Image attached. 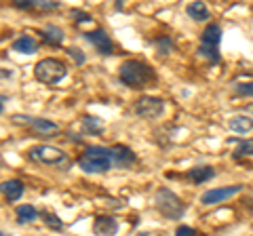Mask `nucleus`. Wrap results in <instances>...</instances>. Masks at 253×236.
Wrapping results in <instances>:
<instances>
[{
	"instance_id": "29",
	"label": "nucleus",
	"mask_w": 253,
	"mask_h": 236,
	"mask_svg": "<svg viewBox=\"0 0 253 236\" xmlns=\"http://www.w3.org/2000/svg\"><path fill=\"white\" fill-rule=\"evenodd\" d=\"M175 236H196V232L192 230V228H188V226H177Z\"/></svg>"
},
{
	"instance_id": "5",
	"label": "nucleus",
	"mask_w": 253,
	"mask_h": 236,
	"mask_svg": "<svg viewBox=\"0 0 253 236\" xmlns=\"http://www.w3.org/2000/svg\"><path fill=\"white\" fill-rule=\"evenodd\" d=\"M28 156H30V158L34 160V162H41V164H59V162L66 160V152L59 150V148L46 146V144L30 148Z\"/></svg>"
},
{
	"instance_id": "31",
	"label": "nucleus",
	"mask_w": 253,
	"mask_h": 236,
	"mask_svg": "<svg viewBox=\"0 0 253 236\" xmlns=\"http://www.w3.org/2000/svg\"><path fill=\"white\" fill-rule=\"evenodd\" d=\"M139 236H148V234H139Z\"/></svg>"
},
{
	"instance_id": "18",
	"label": "nucleus",
	"mask_w": 253,
	"mask_h": 236,
	"mask_svg": "<svg viewBox=\"0 0 253 236\" xmlns=\"http://www.w3.org/2000/svg\"><path fill=\"white\" fill-rule=\"evenodd\" d=\"M15 215H17L19 224H30V222H36L38 211L32 207V204H19V207L15 209Z\"/></svg>"
},
{
	"instance_id": "14",
	"label": "nucleus",
	"mask_w": 253,
	"mask_h": 236,
	"mask_svg": "<svg viewBox=\"0 0 253 236\" xmlns=\"http://www.w3.org/2000/svg\"><path fill=\"white\" fill-rule=\"evenodd\" d=\"M228 129L230 131H234V133H251L253 131V120L249 116H232L230 120H228Z\"/></svg>"
},
{
	"instance_id": "24",
	"label": "nucleus",
	"mask_w": 253,
	"mask_h": 236,
	"mask_svg": "<svg viewBox=\"0 0 253 236\" xmlns=\"http://www.w3.org/2000/svg\"><path fill=\"white\" fill-rule=\"evenodd\" d=\"M154 44H156L158 53H163V55H167V53L171 51V46H173V42H171V38H169V36H161Z\"/></svg>"
},
{
	"instance_id": "11",
	"label": "nucleus",
	"mask_w": 253,
	"mask_h": 236,
	"mask_svg": "<svg viewBox=\"0 0 253 236\" xmlns=\"http://www.w3.org/2000/svg\"><path fill=\"white\" fill-rule=\"evenodd\" d=\"M11 46H13L15 53H21V55H34L38 51V42L32 36H19V38H15Z\"/></svg>"
},
{
	"instance_id": "20",
	"label": "nucleus",
	"mask_w": 253,
	"mask_h": 236,
	"mask_svg": "<svg viewBox=\"0 0 253 236\" xmlns=\"http://www.w3.org/2000/svg\"><path fill=\"white\" fill-rule=\"evenodd\" d=\"M83 131H84V133H93V135H97V133L104 131V124L99 122V118L84 116V118H83Z\"/></svg>"
},
{
	"instance_id": "28",
	"label": "nucleus",
	"mask_w": 253,
	"mask_h": 236,
	"mask_svg": "<svg viewBox=\"0 0 253 236\" xmlns=\"http://www.w3.org/2000/svg\"><path fill=\"white\" fill-rule=\"evenodd\" d=\"M72 17H74V21H78V23H84V21L91 19V15L84 13V11H72Z\"/></svg>"
},
{
	"instance_id": "4",
	"label": "nucleus",
	"mask_w": 253,
	"mask_h": 236,
	"mask_svg": "<svg viewBox=\"0 0 253 236\" xmlns=\"http://www.w3.org/2000/svg\"><path fill=\"white\" fill-rule=\"evenodd\" d=\"M154 202H156V209L161 211V215H165L167 219H179L186 211L184 200H181L177 194L167 190V188H161V190L156 192Z\"/></svg>"
},
{
	"instance_id": "15",
	"label": "nucleus",
	"mask_w": 253,
	"mask_h": 236,
	"mask_svg": "<svg viewBox=\"0 0 253 236\" xmlns=\"http://www.w3.org/2000/svg\"><path fill=\"white\" fill-rule=\"evenodd\" d=\"M2 194L6 200H19L21 194H23V182H19V179H9V182L2 184Z\"/></svg>"
},
{
	"instance_id": "13",
	"label": "nucleus",
	"mask_w": 253,
	"mask_h": 236,
	"mask_svg": "<svg viewBox=\"0 0 253 236\" xmlns=\"http://www.w3.org/2000/svg\"><path fill=\"white\" fill-rule=\"evenodd\" d=\"M213 177H215V169L213 167H194L188 171V179L194 184H205Z\"/></svg>"
},
{
	"instance_id": "21",
	"label": "nucleus",
	"mask_w": 253,
	"mask_h": 236,
	"mask_svg": "<svg viewBox=\"0 0 253 236\" xmlns=\"http://www.w3.org/2000/svg\"><path fill=\"white\" fill-rule=\"evenodd\" d=\"M199 55H201V57H205V59H209L211 64H217V61H219V51H217V46H207V44H201Z\"/></svg>"
},
{
	"instance_id": "27",
	"label": "nucleus",
	"mask_w": 253,
	"mask_h": 236,
	"mask_svg": "<svg viewBox=\"0 0 253 236\" xmlns=\"http://www.w3.org/2000/svg\"><path fill=\"white\" fill-rule=\"evenodd\" d=\"M68 53H70V57H72L78 66H83V64H84V55H83L81 49H68Z\"/></svg>"
},
{
	"instance_id": "7",
	"label": "nucleus",
	"mask_w": 253,
	"mask_h": 236,
	"mask_svg": "<svg viewBox=\"0 0 253 236\" xmlns=\"http://www.w3.org/2000/svg\"><path fill=\"white\" fill-rule=\"evenodd\" d=\"M243 190L241 184H234V186H226V188H211V190L203 192L201 196V204H217L221 200H228L232 198L234 194H239Z\"/></svg>"
},
{
	"instance_id": "3",
	"label": "nucleus",
	"mask_w": 253,
	"mask_h": 236,
	"mask_svg": "<svg viewBox=\"0 0 253 236\" xmlns=\"http://www.w3.org/2000/svg\"><path fill=\"white\" fill-rule=\"evenodd\" d=\"M68 74V68L63 61L59 59H53V57H46V59H41L38 64L34 66V76L38 82L42 84H57L61 82L63 78Z\"/></svg>"
},
{
	"instance_id": "9",
	"label": "nucleus",
	"mask_w": 253,
	"mask_h": 236,
	"mask_svg": "<svg viewBox=\"0 0 253 236\" xmlns=\"http://www.w3.org/2000/svg\"><path fill=\"white\" fill-rule=\"evenodd\" d=\"M118 232V222L110 215H101L93 222V234L97 236H114Z\"/></svg>"
},
{
	"instance_id": "12",
	"label": "nucleus",
	"mask_w": 253,
	"mask_h": 236,
	"mask_svg": "<svg viewBox=\"0 0 253 236\" xmlns=\"http://www.w3.org/2000/svg\"><path fill=\"white\" fill-rule=\"evenodd\" d=\"M219 42H221V28L217 26V23H209V26L203 30L201 44H207V46H219Z\"/></svg>"
},
{
	"instance_id": "17",
	"label": "nucleus",
	"mask_w": 253,
	"mask_h": 236,
	"mask_svg": "<svg viewBox=\"0 0 253 236\" xmlns=\"http://www.w3.org/2000/svg\"><path fill=\"white\" fill-rule=\"evenodd\" d=\"M28 124L36 133H42V135H44V133H55L59 129L53 120H46V118H28Z\"/></svg>"
},
{
	"instance_id": "19",
	"label": "nucleus",
	"mask_w": 253,
	"mask_h": 236,
	"mask_svg": "<svg viewBox=\"0 0 253 236\" xmlns=\"http://www.w3.org/2000/svg\"><path fill=\"white\" fill-rule=\"evenodd\" d=\"M42 38L49 44H61L63 42V30L61 28H57V26H53V23H49L44 30H42Z\"/></svg>"
},
{
	"instance_id": "8",
	"label": "nucleus",
	"mask_w": 253,
	"mask_h": 236,
	"mask_svg": "<svg viewBox=\"0 0 253 236\" xmlns=\"http://www.w3.org/2000/svg\"><path fill=\"white\" fill-rule=\"evenodd\" d=\"M84 36H86V40H89V42L95 46V49H97V53H99V55H110V53L114 51L112 40H110V36H108L101 28L93 30V32L84 34Z\"/></svg>"
},
{
	"instance_id": "10",
	"label": "nucleus",
	"mask_w": 253,
	"mask_h": 236,
	"mask_svg": "<svg viewBox=\"0 0 253 236\" xmlns=\"http://www.w3.org/2000/svg\"><path fill=\"white\" fill-rule=\"evenodd\" d=\"M110 152H112L114 164H118V167H131V164L135 162V154H133V150H129L126 146H112Z\"/></svg>"
},
{
	"instance_id": "25",
	"label": "nucleus",
	"mask_w": 253,
	"mask_h": 236,
	"mask_svg": "<svg viewBox=\"0 0 253 236\" xmlns=\"http://www.w3.org/2000/svg\"><path fill=\"white\" fill-rule=\"evenodd\" d=\"M234 93H236V95H243V97H251V95H253V82L236 84V86H234Z\"/></svg>"
},
{
	"instance_id": "23",
	"label": "nucleus",
	"mask_w": 253,
	"mask_h": 236,
	"mask_svg": "<svg viewBox=\"0 0 253 236\" xmlns=\"http://www.w3.org/2000/svg\"><path fill=\"white\" fill-rule=\"evenodd\" d=\"M234 156H236V158H243V156H253V137L245 139L243 144L234 150Z\"/></svg>"
},
{
	"instance_id": "2",
	"label": "nucleus",
	"mask_w": 253,
	"mask_h": 236,
	"mask_svg": "<svg viewBox=\"0 0 253 236\" xmlns=\"http://www.w3.org/2000/svg\"><path fill=\"white\" fill-rule=\"evenodd\" d=\"M112 164V152H110V148L104 146H89L78 158V167L84 173H106Z\"/></svg>"
},
{
	"instance_id": "30",
	"label": "nucleus",
	"mask_w": 253,
	"mask_h": 236,
	"mask_svg": "<svg viewBox=\"0 0 253 236\" xmlns=\"http://www.w3.org/2000/svg\"><path fill=\"white\" fill-rule=\"evenodd\" d=\"M2 236H11V234H6V232H2Z\"/></svg>"
},
{
	"instance_id": "26",
	"label": "nucleus",
	"mask_w": 253,
	"mask_h": 236,
	"mask_svg": "<svg viewBox=\"0 0 253 236\" xmlns=\"http://www.w3.org/2000/svg\"><path fill=\"white\" fill-rule=\"evenodd\" d=\"M34 9H41V11H53V9H59V2H55V0H34Z\"/></svg>"
},
{
	"instance_id": "22",
	"label": "nucleus",
	"mask_w": 253,
	"mask_h": 236,
	"mask_svg": "<svg viewBox=\"0 0 253 236\" xmlns=\"http://www.w3.org/2000/svg\"><path fill=\"white\" fill-rule=\"evenodd\" d=\"M41 217H42V222H44L46 226L53 228V230H61V228H63L61 219H59L57 215H55V213H51V211H42Z\"/></svg>"
},
{
	"instance_id": "6",
	"label": "nucleus",
	"mask_w": 253,
	"mask_h": 236,
	"mask_svg": "<svg viewBox=\"0 0 253 236\" xmlns=\"http://www.w3.org/2000/svg\"><path fill=\"white\" fill-rule=\"evenodd\" d=\"M163 110H165V101L158 97H150V95L137 99V104H135V114L141 118H150V120L161 116Z\"/></svg>"
},
{
	"instance_id": "16",
	"label": "nucleus",
	"mask_w": 253,
	"mask_h": 236,
	"mask_svg": "<svg viewBox=\"0 0 253 236\" xmlns=\"http://www.w3.org/2000/svg\"><path fill=\"white\" fill-rule=\"evenodd\" d=\"M186 13H188V17L194 19V21H207L209 19V9L205 2H190L186 6Z\"/></svg>"
},
{
	"instance_id": "1",
	"label": "nucleus",
	"mask_w": 253,
	"mask_h": 236,
	"mask_svg": "<svg viewBox=\"0 0 253 236\" xmlns=\"http://www.w3.org/2000/svg\"><path fill=\"white\" fill-rule=\"evenodd\" d=\"M118 76H121V82L131 86V89H144L148 82L154 80L152 68H150L148 64H144V61H139V59L125 61V64L121 66V70H118Z\"/></svg>"
}]
</instances>
